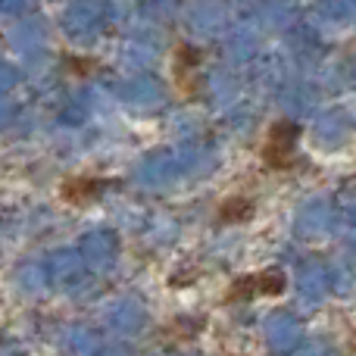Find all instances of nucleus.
Wrapping results in <instances>:
<instances>
[{"label": "nucleus", "instance_id": "1", "mask_svg": "<svg viewBox=\"0 0 356 356\" xmlns=\"http://www.w3.org/2000/svg\"><path fill=\"white\" fill-rule=\"evenodd\" d=\"M297 141H300V125L291 122V119H278L272 122L269 135L263 144V163L272 172H288L297 166Z\"/></svg>", "mask_w": 356, "mask_h": 356}, {"label": "nucleus", "instance_id": "2", "mask_svg": "<svg viewBox=\"0 0 356 356\" xmlns=\"http://www.w3.org/2000/svg\"><path fill=\"white\" fill-rule=\"evenodd\" d=\"M288 288V275L282 269H266L253 272V275H241L232 282L225 294V303H247L253 297H278Z\"/></svg>", "mask_w": 356, "mask_h": 356}, {"label": "nucleus", "instance_id": "3", "mask_svg": "<svg viewBox=\"0 0 356 356\" xmlns=\"http://www.w3.org/2000/svg\"><path fill=\"white\" fill-rule=\"evenodd\" d=\"M119 181L113 178H97V175H72L60 184V197L72 207H88V203L100 200L110 188H116Z\"/></svg>", "mask_w": 356, "mask_h": 356}, {"label": "nucleus", "instance_id": "4", "mask_svg": "<svg viewBox=\"0 0 356 356\" xmlns=\"http://www.w3.org/2000/svg\"><path fill=\"white\" fill-rule=\"evenodd\" d=\"M200 66H203L200 47H191V44H178L172 69H175L178 88H181V94H188V97H197V91H200Z\"/></svg>", "mask_w": 356, "mask_h": 356}, {"label": "nucleus", "instance_id": "5", "mask_svg": "<svg viewBox=\"0 0 356 356\" xmlns=\"http://www.w3.org/2000/svg\"><path fill=\"white\" fill-rule=\"evenodd\" d=\"M253 213H257V203L244 194H234V197H228V200H222L216 219H219V225H238V222L253 219Z\"/></svg>", "mask_w": 356, "mask_h": 356}, {"label": "nucleus", "instance_id": "6", "mask_svg": "<svg viewBox=\"0 0 356 356\" xmlns=\"http://www.w3.org/2000/svg\"><path fill=\"white\" fill-rule=\"evenodd\" d=\"M203 325H207V319H175L172 325L166 328V334L172 341H194L197 334L203 332Z\"/></svg>", "mask_w": 356, "mask_h": 356}, {"label": "nucleus", "instance_id": "7", "mask_svg": "<svg viewBox=\"0 0 356 356\" xmlns=\"http://www.w3.org/2000/svg\"><path fill=\"white\" fill-rule=\"evenodd\" d=\"M69 69H75V72H94V60H69Z\"/></svg>", "mask_w": 356, "mask_h": 356}, {"label": "nucleus", "instance_id": "8", "mask_svg": "<svg viewBox=\"0 0 356 356\" xmlns=\"http://www.w3.org/2000/svg\"><path fill=\"white\" fill-rule=\"evenodd\" d=\"M350 350H353V353H356V338H353V344H350Z\"/></svg>", "mask_w": 356, "mask_h": 356}]
</instances>
